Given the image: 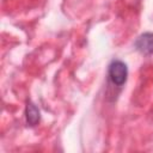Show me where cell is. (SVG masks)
I'll use <instances>...</instances> for the list:
<instances>
[{
    "label": "cell",
    "mask_w": 153,
    "mask_h": 153,
    "mask_svg": "<svg viewBox=\"0 0 153 153\" xmlns=\"http://www.w3.org/2000/svg\"><path fill=\"white\" fill-rule=\"evenodd\" d=\"M108 78L110 82L117 87H122L127 82L128 67L121 60H112L108 68Z\"/></svg>",
    "instance_id": "obj_1"
},
{
    "label": "cell",
    "mask_w": 153,
    "mask_h": 153,
    "mask_svg": "<svg viewBox=\"0 0 153 153\" xmlns=\"http://www.w3.org/2000/svg\"><path fill=\"white\" fill-rule=\"evenodd\" d=\"M25 120L30 127H35L41 120V112L31 100H29L25 106Z\"/></svg>",
    "instance_id": "obj_3"
},
{
    "label": "cell",
    "mask_w": 153,
    "mask_h": 153,
    "mask_svg": "<svg viewBox=\"0 0 153 153\" xmlns=\"http://www.w3.org/2000/svg\"><path fill=\"white\" fill-rule=\"evenodd\" d=\"M134 47L136 51L141 55L148 56L153 54V32H143L141 33L134 42Z\"/></svg>",
    "instance_id": "obj_2"
}]
</instances>
